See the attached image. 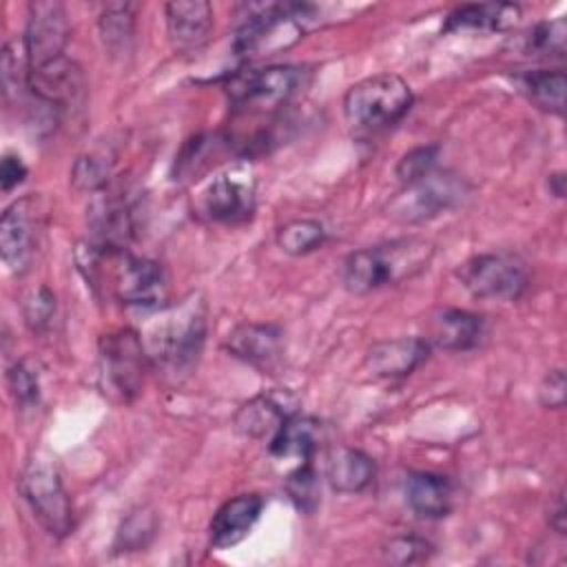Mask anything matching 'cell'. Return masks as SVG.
I'll list each match as a JSON object with an SVG mask.
<instances>
[{"label": "cell", "instance_id": "6da1fadb", "mask_svg": "<svg viewBox=\"0 0 567 567\" xmlns=\"http://www.w3.org/2000/svg\"><path fill=\"white\" fill-rule=\"evenodd\" d=\"M78 266L86 281L102 286L124 306L157 310L166 306L168 284L164 268L146 257H135L126 248H100L89 239L80 244Z\"/></svg>", "mask_w": 567, "mask_h": 567}, {"label": "cell", "instance_id": "7a4b0ae2", "mask_svg": "<svg viewBox=\"0 0 567 567\" xmlns=\"http://www.w3.org/2000/svg\"><path fill=\"white\" fill-rule=\"evenodd\" d=\"M206 303L199 295H188L177 303L157 308L148 321L142 343L148 361L159 372L182 379L197 365L206 341Z\"/></svg>", "mask_w": 567, "mask_h": 567}, {"label": "cell", "instance_id": "3957f363", "mask_svg": "<svg viewBox=\"0 0 567 567\" xmlns=\"http://www.w3.org/2000/svg\"><path fill=\"white\" fill-rule=\"evenodd\" d=\"M326 7L312 2H244L237 7L233 49L239 58L272 55L323 22Z\"/></svg>", "mask_w": 567, "mask_h": 567}, {"label": "cell", "instance_id": "277c9868", "mask_svg": "<svg viewBox=\"0 0 567 567\" xmlns=\"http://www.w3.org/2000/svg\"><path fill=\"white\" fill-rule=\"evenodd\" d=\"M434 255V246L419 237L392 239L350 252L341 264V281L354 295H368L421 272Z\"/></svg>", "mask_w": 567, "mask_h": 567}, {"label": "cell", "instance_id": "5b68a950", "mask_svg": "<svg viewBox=\"0 0 567 567\" xmlns=\"http://www.w3.org/2000/svg\"><path fill=\"white\" fill-rule=\"evenodd\" d=\"M412 106V89L394 73H379L352 84L343 97V115L359 133H377L399 122Z\"/></svg>", "mask_w": 567, "mask_h": 567}, {"label": "cell", "instance_id": "8992f818", "mask_svg": "<svg viewBox=\"0 0 567 567\" xmlns=\"http://www.w3.org/2000/svg\"><path fill=\"white\" fill-rule=\"evenodd\" d=\"M146 365H151V361L144 350L142 337L135 330L122 328L100 337V388L111 399L120 403L133 401L144 385Z\"/></svg>", "mask_w": 567, "mask_h": 567}, {"label": "cell", "instance_id": "52a82bcc", "mask_svg": "<svg viewBox=\"0 0 567 567\" xmlns=\"http://www.w3.org/2000/svg\"><path fill=\"white\" fill-rule=\"evenodd\" d=\"M467 195L470 186L465 179L450 171H432L430 175L405 184L385 210L394 221L423 224L456 208Z\"/></svg>", "mask_w": 567, "mask_h": 567}, {"label": "cell", "instance_id": "ba28073f", "mask_svg": "<svg viewBox=\"0 0 567 567\" xmlns=\"http://www.w3.org/2000/svg\"><path fill=\"white\" fill-rule=\"evenodd\" d=\"M463 288L476 299L516 301L529 286L527 264L514 252H481L456 270Z\"/></svg>", "mask_w": 567, "mask_h": 567}, {"label": "cell", "instance_id": "9c48e42d", "mask_svg": "<svg viewBox=\"0 0 567 567\" xmlns=\"http://www.w3.org/2000/svg\"><path fill=\"white\" fill-rule=\"evenodd\" d=\"M18 489L38 518V523L55 538H62L73 527V512L69 494L53 463L31 458L20 472Z\"/></svg>", "mask_w": 567, "mask_h": 567}, {"label": "cell", "instance_id": "30bf717a", "mask_svg": "<svg viewBox=\"0 0 567 567\" xmlns=\"http://www.w3.org/2000/svg\"><path fill=\"white\" fill-rule=\"evenodd\" d=\"M308 69L292 64H272L264 69L239 71L228 78L226 95L239 109L266 111L286 104L306 84Z\"/></svg>", "mask_w": 567, "mask_h": 567}, {"label": "cell", "instance_id": "8fae6325", "mask_svg": "<svg viewBox=\"0 0 567 567\" xmlns=\"http://www.w3.org/2000/svg\"><path fill=\"white\" fill-rule=\"evenodd\" d=\"M199 213L219 224H241L255 210V175L246 162H237L213 175L197 197Z\"/></svg>", "mask_w": 567, "mask_h": 567}, {"label": "cell", "instance_id": "7c38bea8", "mask_svg": "<svg viewBox=\"0 0 567 567\" xmlns=\"http://www.w3.org/2000/svg\"><path fill=\"white\" fill-rule=\"evenodd\" d=\"M69 18L66 9L58 0H33L29 4L27 29H24V58L27 66H42L64 55L69 42Z\"/></svg>", "mask_w": 567, "mask_h": 567}, {"label": "cell", "instance_id": "4fadbf2b", "mask_svg": "<svg viewBox=\"0 0 567 567\" xmlns=\"http://www.w3.org/2000/svg\"><path fill=\"white\" fill-rule=\"evenodd\" d=\"M40 233V206L35 197H20L0 217V252L13 275L29 270Z\"/></svg>", "mask_w": 567, "mask_h": 567}, {"label": "cell", "instance_id": "5bb4252c", "mask_svg": "<svg viewBox=\"0 0 567 567\" xmlns=\"http://www.w3.org/2000/svg\"><path fill=\"white\" fill-rule=\"evenodd\" d=\"M27 89L40 104L53 109V113H60L80 109L86 93V80L78 62L62 55L42 66H27Z\"/></svg>", "mask_w": 567, "mask_h": 567}, {"label": "cell", "instance_id": "9a60e30c", "mask_svg": "<svg viewBox=\"0 0 567 567\" xmlns=\"http://www.w3.org/2000/svg\"><path fill=\"white\" fill-rule=\"evenodd\" d=\"M299 401L288 390H268L246 401L235 414V430L250 439H272L281 423L297 414Z\"/></svg>", "mask_w": 567, "mask_h": 567}, {"label": "cell", "instance_id": "2e32d148", "mask_svg": "<svg viewBox=\"0 0 567 567\" xmlns=\"http://www.w3.org/2000/svg\"><path fill=\"white\" fill-rule=\"evenodd\" d=\"M430 357V341L423 337L383 339L368 348L365 368L381 379H401L412 374Z\"/></svg>", "mask_w": 567, "mask_h": 567}, {"label": "cell", "instance_id": "e0dca14e", "mask_svg": "<svg viewBox=\"0 0 567 567\" xmlns=\"http://www.w3.org/2000/svg\"><path fill=\"white\" fill-rule=\"evenodd\" d=\"M224 348L233 357L268 370L281 359L284 332L275 323H239L228 332Z\"/></svg>", "mask_w": 567, "mask_h": 567}, {"label": "cell", "instance_id": "ac0fdd59", "mask_svg": "<svg viewBox=\"0 0 567 567\" xmlns=\"http://www.w3.org/2000/svg\"><path fill=\"white\" fill-rule=\"evenodd\" d=\"M168 40L179 53L197 51L213 31V7L206 0H175L164 7Z\"/></svg>", "mask_w": 567, "mask_h": 567}, {"label": "cell", "instance_id": "d6986e66", "mask_svg": "<svg viewBox=\"0 0 567 567\" xmlns=\"http://www.w3.org/2000/svg\"><path fill=\"white\" fill-rule=\"evenodd\" d=\"M91 244L100 248H126L133 237V210L120 195H97L89 208Z\"/></svg>", "mask_w": 567, "mask_h": 567}, {"label": "cell", "instance_id": "ffe728a7", "mask_svg": "<svg viewBox=\"0 0 567 567\" xmlns=\"http://www.w3.org/2000/svg\"><path fill=\"white\" fill-rule=\"evenodd\" d=\"M264 509V498L259 494H239L228 498L215 514L208 527L210 545L215 549H228L241 543L255 527Z\"/></svg>", "mask_w": 567, "mask_h": 567}, {"label": "cell", "instance_id": "44dd1931", "mask_svg": "<svg viewBox=\"0 0 567 567\" xmlns=\"http://www.w3.org/2000/svg\"><path fill=\"white\" fill-rule=\"evenodd\" d=\"M485 337V319L461 308H441L430 319V341L443 350H472Z\"/></svg>", "mask_w": 567, "mask_h": 567}, {"label": "cell", "instance_id": "7402d4cb", "mask_svg": "<svg viewBox=\"0 0 567 567\" xmlns=\"http://www.w3.org/2000/svg\"><path fill=\"white\" fill-rule=\"evenodd\" d=\"M520 18V7L514 2H474L461 4L445 18L443 31L445 33H461V31H478V33H494L512 29Z\"/></svg>", "mask_w": 567, "mask_h": 567}, {"label": "cell", "instance_id": "603a6c76", "mask_svg": "<svg viewBox=\"0 0 567 567\" xmlns=\"http://www.w3.org/2000/svg\"><path fill=\"white\" fill-rule=\"evenodd\" d=\"M405 498L421 518H443L454 505V485L436 472H412L405 481Z\"/></svg>", "mask_w": 567, "mask_h": 567}, {"label": "cell", "instance_id": "cb8c5ba5", "mask_svg": "<svg viewBox=\"0 0 567 567\" xmlns=\"http://www.w3.org/2000/svg\"><path fill=\"white\" fill-rule=\"evenodd\" d=\"M323 439V425L312 416H290L268 441V450L277 458L310 461Z\"/></svg>", "mask_w": 567, "mask_h": 567}, {"label": "cell", "instance_id": "d4e9b609", "mask_svg": "<svg viewBox=\"0 0 567 567\" xmlns=\"http://www.w3.org/2000/svg\"><path fill=\"white\" fill-rule=\"evenodd\" d=\"M377 474L374 461L357 447H337L328 461V481L341 494L363 492Z\"/></svg>", "mask_w": 567, "mask_h": 567}, {"label": "cell", "instance_id": "484cf974", "mask_svg": "<svg viewBox=\"0 0 567 567\" xmlns=\"http://www.w3.org/2000/svg\"><path fill=\"white\" fill-rule=\"evenodd\" d=\"M518 84V91L540 111L563 115L565 111V93H567V75L565 71L556 69H536V71H523L514 78Z\"/></svg>", "mask_w": 567, "mask_h": 567}, {"label": "cell", "instance_id": "4316f807", "mask_svg": "<svg viewBox=\"0 0 567 567\" xmlns=\"http://www.w3.org/2000/svg\"><path fill=\"white\" fill-rule=\"evenodd\" d=\"M100 40L111 58L126 55L133 44L135 31V4L111 2L100 16Z\"/></svg>", "mask_w": 567, "mask_h": 567}, {"label": "cell", "instance_id": "83f0119b", "mask_svg": "<svg viewBox=\"0 0 567 567\" xmlns=\"http://www.w3.org/2000/svg\"><path fill=\"white\" fill-rule=\"evenodd\" d=\"M567 44L565 18L543 20L523 35V51L532 58H563Z\"/></svg>", "mask_w": 567, "mask_h": 567}, {"label": "cell", "instance_id": "f1b7e54d", "mask_svg": "<svg viewBox=\"0 0 567 567\" xmlns=\"http://www.w3.org/2000/svg\"><path fill=\"white\" fill-rule=\"evenodd\" d=\"M326 241V228L317 219H292L277 230V246L292 257L308 255Z\"/></svg>", "mask_w": 567, "mask_h": 567}, {"label": "cell", "instance_id": "f546056e", "mask_svg": "<svg viewBox=\"0 0 567 567\" xmlns=\"http://www.w3.org/2000/svg\"><path fill=\"white\" fill-rule=\"evenodd\" d=\"M286 492L299 512L312 514L319 505V474L310 461H301L286 476Z\"/></svg>", "mask_w": 567, "mask_h": 567}, {"label": "cell", "instance_id": "4dcf8cb0", "mask_svg": "<svg viewBox=\"0 0 567 567\" xmlns=\"http://www.w3.org/2000/svg\"><path fill=\"white\" fill-rule=\"evenodd\" d=\"M7 385L20 408H33L40 401V372L33 359H20L7 370Z\"/></svg>", "mask_w": 567, "mask_h": 567}, {"label": "cell", "instance_id": "1f68e13d", "mask_svg": "<svg viewBox=\"0 0 567 567\" xmlns=\"http://www.w3.org/2000/svg\"><path fill=\"white\" fill-rule=\"evenodd\" d=\"M111 162L104 155H80L71 168V182L82 193H100L106 188Z\"/></svg>", "mask_w": 567, "mask_h": 567}, {"label": "cell", "instance_id": "d6a6232c", "mask_svg": "<svg viewBox=\"0 0 567 567\" xmlns=\"http://www.w3.org/2000/svg\"><path fill=\"white\" fill-rule=\"evenodd\" d=\"M439 151H441L439 144H423V146H414L412 151H408L394 166L396 179L405 186V184H412V182L430 175L432 171H436Z\"/></svg>", "mask_w": 567, "mask_h": 567}, {"label": "cell", "instance_id": "836d02e7", "mask_svg": "<svg viewBox=\"0 0 567 567\" xmlns=\"http://www.w3.org/2000/svg\"><path fill=\"white\" fill-rule=\"evenodd\" d=\"M155 516L151 512H133L120 527L115 547L117 551H140L144 549L155 534Z\"/></svg>", "mask_w": 567, "mask_h": 567}, {"label": "cell", "instance_id": "e575fe53", "mask_svg": "<svg viewBox=\"0 0 567 567\" xmlns=\"http://www.w3.org/2000/svg\"><path fill=\"white\" fill-rule=\"evenodd\" d=\"M430 551H432V545L416 534H401L390 538L383 545V558L394 565H410L416 560H425Z\"/></svg>", "mask_w": 567, "mask_h": 567}, {"label": "cell", "instance_id": "d590c367", "mask_svg": "<svg viewBox=\"0 0 567 567\" xmlns=\"http://www.w3.org/2000/svg\"><path fill=\"white\" fill-rule=\"evenodd\" d=\"M22 315H24V321L27 326L33 330V332H42L49 328L53 315H55V297L49 288L40 286V288H33L24 301H22Z\"/></svg>", "mask_w": 567, "mask_h": 567}, {"label": "cell", "instance_id": "8d00e7d4", "mask_svg": "<svg viewBox=\"0 0 567 567\" xmlns=\"http://www.w3.org/2000/svg\"><path fill=\"white\" fill-rule=\"evenodd\" d=\"M565 390H567L565 372H563V368H554L543 377V381L538 385V401L545 408L560 410L565 405Z\"/></svg>", "mask_w": 567, "mask_h": 567}, {"label": "cell", "instance_id": "74e56055", "mask_svg": "<svg viewBox=\"0 0 567 567\" xmlns=\"http://www.w3.org/2000/svg\"><path fill=\"white\" fill-rule=\"evenodd\" d=\"M27 177V166L24 162L13 155V153H7L2 157V164H0V186L4 193L13 190L18 184H22Z\"/></svg>", "mask_w": 567, "mask_h": 567}, {"label": "cell", "instance_id": "f35d334b", "mask_svg": "<svg viewBox=\"0 0 567 567\" xmlns=\"http://www.w3.org/2000/svg\"><path fill=\"white\" fill-rule=\"evenodd\" d=\"M549 527L558 534V536H565V529H567V509H565V496L563 492H558L554 496V501L549 503Z\"/></svg>", "mask_w": 567, "mask_h": 567}, {"label": "cell", "instance_id": "ab89813d", "mask_svg": "<svg viewBox=\"0 0 567 567\" xmlns=\"http://www.w3.org/2000/svg\"><path fill=\"white\" fill-rule=\"evenodd\" d=\"M547 186H549L551 195L560 199L565 195V173H551L547 179Z\"/></svg>", "mask_w": 567, "mask_h": 567}]
</instances>
